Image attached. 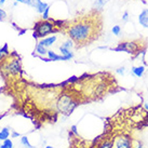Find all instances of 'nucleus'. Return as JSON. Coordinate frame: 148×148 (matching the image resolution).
I'll use <instances>...</instances> for the list:
<instances>
[{"mask_svg":"<svg viewBox=\"0 0 148 148\" xmlns=\"http://www.w3.org/2000/svg\"><path fill=\"white\" fill-rule=\"evenodd\" d=\"M56 39H58V37H56L55 35H53V36H48V37L42 38L38 43H40V45L45 47V48H50V47H52V45L55 43Z\"/></svg>","mask_w":148,"mask_h":148,"instance_id":"6e6552de","label":"nucleus"},{"mask_svg":"<svg viewBox=\"0 0 148 148\" xmlns=\"http://www.w3.org/2000/svg\"><path fill=\"white\" fill-rule=\"evenodd\" d=\"M35 52L38 56H45L48 53V48H45L43 45H41L40 43H37L35 47Z\"/></svg>","mask_w":148,"mask_h":148,"instance_id":"f8f14e48","label":"nucleus"},{"mask_svg":"<svg viewBox=\"0 0 148 148\" xmlns=\"http://www.w3.org/2000/svg\"><path fill=\"white\" fill-rule=\"evenodd\" d=\"M111 33H112V35H115V36H119L120 34H121V27H120L119 25H115L111 28Z\"/></svg>","mask_w":148,"mask_h":148,"instance_id":"412c9836","label":"nucleus"},{"mask_svg":"<svg viewBox=\"0 0 148 148\" xmlns=\"http://www.w3.org/2000/svg\"><path fill=\"white\" fill-rule=\"evenodd\" d=\"M78 104L74 99V97L70 94L67 93H63L60 95L58 102H56V109L58 112L64 114V115H69L71 114V111L74 110L76 106Z\"/></svg>","mask_w":148,"mask_h":148,"instance_id":"20e7f679","label":"nucleus"},{"mask_svg":"<svg viewBox=\"0 0 148 148\" xmlns=\"http://www.w3.org/2000/svg\"><path fill=\"white\" fill-rule=\"evenodd\" d=\"M48 5H49V4L47 3V2H43L42 0H34L33 7L36 9V11H37L38 13H40V14L43 13V11L47 9Z\"/></svg>","mask_w":148,"mask_h":148,"instance_id":"1a4fd4ad","label":"nucleus"},{"mask_svg":"<svg viewBox=\"0 0 148 148\" xmlns=\"http://www.w3.org/2000/svg\"><path fill=\"white\" fill-rule=\"evenodd\" d=\"M131 71L133 76H135L137 78H140L145 73V67L144 66H134V67H132Z\"/></svg>","mask_w":148,"mask_h":148,"instance_id":"9b49d317","label":"nucleus"},{"mask_svg":"<svg viewBox=\"0 0 148 148\" xmlns=\"http://www.w3.org/2000/svg\"><path fill=\"white\" fill-rule=\"evenodd\" d=\"M21 144L24 146L25 148H35L34 146H32L30 145V143H29L28 138H27V136H22L21 138Z\"/></svg>","mask_w":148,"mask_h":148,"instance_id":"6ab92c4d","label":"nucleus"},{"mask_svg":"<svg viewBox=\"0 0 148 148\" xmlns=\"http://www.w3.org/2000/svg\"><path fill=\"white\" fill-rule=\"evenodd\" d=\"M129 12L127 11H125V12L122 14V22H124V23H127V21H129Z\"/></svg>","mask_w":148,"mask_h":148,"instance_id":"393cba45","label":"nucleus"},{"mask_svg":"<svg viewBox=\"0 0 148 148\" xmlns=\"http://www.w3.org/2000/svg\"><path fill=\"white\" fill-rule=\"evenodd\" d=\"M47 56H48V58L50 60V62H51V61H53V62H56V61H67L65 56L58 55L56 52H54V51H52V50H48Z\"/></svg>","mask_w":148,"mask_h":148,"instance_id":"9d476101","label":"nucleus"},{"mask_svg":"<svg viewBox=\"0 0 148 148\" xmlns=\"http://www.w3.org/2000/svg\"><path fill=\"white\" fill-rule=\"evenodd\" d=\"M5 17H7V13H5V11L2 10V9H0V21H3Z\"/></svg>","mask_w":148,"mask_h":148,"instance_id":"b1692460","label":"nucleus"},{"mask_svg":"<svg viewBox=\"0 0 148 148\" xmlns=\"http://www.w3.org/2000/svg\"><path fill=\"white\" fill-rule=\"evenodd\" d=\"M71 132L74 133L75 135H78V131H77V127H76V125H73V127H71Z\"/></svg>","mask_w":148,"mask_h":148,"instance_id":"bb28decb","label":"nucleus"},{"mask_svg":"<svg viewBox=\"0 0 148 148\" xmlns=\"http://www.w3.org/2000/svg\"><path fill=\"white\" fill-rule=\"evenodd\" d=\"M45 148H54V147H52V146H47Z\"/></svg>","mask_w":148,"mask_h":148,"instance_id":"2f4dec72","label":"nucleus"},{"mask_svg":"<svg viewBox=\"0 0 148 148\" xmlns=\"http://www.w3.org/2000/svg\"><path fill=\"white\" fill-rule=\"evenodd\" d=\"M62 47H64V48H66V49H68V50H71L74 48V41L69 38L68 40H66V41L63 42Z\"/></svg>","mask_w":148,"mask_h":148,"instance_id":"aec40b11","label":"nucleus"},{"mask_svg":"<svg viewBox=\"0 0 148 148\" xmlns=\"http://www.w3.org/2000/svg\"><path fill=\"white\" fill-rule=\"evenodd\" d=\"M5 1H7V0H0V5H3Z\"/></svg>","mask_w":148,"mask_h":148,"instance_id":"cd10ccee","label":"nucleus"},{"mask_svg":"<svg viewBox=\"0 0 148 148\" xmlns=\"http://www.w3.org/2000/svg\"><path fill=\"white\" fill-rule=\"evenodd\" d=\"M17 3H18V2H17V1H15V2H14V3H13V7H16V5H17Z\"/></svg>","mask_w":148,"mask_h":148,"instance_id":"c756f323","label":"nucleus"},{"mask_svg":"<svg viewBox=\"0 0 148 148\" xmlns=\"http://www.w3.org/2000/svg\"><path fill=\"white\" fill-rule=\"evenodd\" d=\"M138 23L144 28H148V9H144L138 15Z\"/></svg>","mask_w":148,"mask_h":148,"instance_id":"0eeeda50","label":"nucleus"},{"mask_svg":"<svg viewBox=\"0 0 148 148\" xmlns=\"http://www.w3.org/2000/svg\"><path fill=\"white\" fill-rule=\"evenodd\" d=\"M114 148H133L132 140L127 135H118L112 140Z\"/></svg>","mask_w":148,"mask_h":148,"instance_id":"423d86ee","label":"nucleus"},{"mask_svg":"<svg viewBox=\"0 0 148 148\" xmlns=\"http://www.w3.org/2000/svg\"><path fill=\"white\" fill-rule=\"evenodd\" d=\"M60 52H61V55L65 56L67 61H69V60H71V58H74V53H73L70 50L66 49V48H64L62 45L60 47Z\"/></svg>","mask_w":148,"mask_h":148,"instance_id":"ddd939ff","label":"nucleus"},{"mask_svg":"<svg viewBox=\"0 0 148 148\" xmlns=\"http://www.w3.org/2000/svg\"><path fill=\"white\" fill-rule=\"evenodd\" d=\"M0 148H13V143L10 138L2 140V143L0 144Z\"/></svg>","mask_w":148,"mask_h":148,"instance_id":"f3484780","label":"nucleus"},{"mask_svg":"<svg viewBox=\"0 0 148 148\" xmlns=\"http://www.w3.org/2000/svg\"><path fill=\"white\" fill-rule=\"evenodd\" d=\"M116 74L120 75V76H123L124 74H125V67H119V68H117L116 69Z\"/></svg>","mask_w":148,"mask_h":148,"instance_id":"5701e85b","label":"nucleus"},{"mask_svg":"<svg viewBox=\"0 0 148 148\" xmlns=\"http://www.w3.org/2000/svg\"><path fill=\"white\" fill-rule=\"evenodd\" d=\"M116 51H123V52H127L129 54H132V55H135V54L140 53V45L138 42L135 41H124V42H120L118 47L115 48Z\"/></svg>","mask_w":148,"mask_h":148,"instance_id":"39448f33","label":"nucleus"},{"mask_svg":"<svg viewBox=\"0 0 148 148\" xmlns=\"http://www.w3.org/2000/svg\"><path fill=\"white\" fill-rule=\"evenodd\" d=\"M1 62L2 63L0 64V70L2 73H4L7 76L16 77L22 73V65L20 58H10V56H8Z\"/></svg>","mask_w":148,"mask_h":148,"instance_id":"f03ea898","label":"nucleus"},{"mask_svg":"<svg viewBox=\"0 0 148 148\" xmlns=\"http://www.w3.org/2000/svg\"><path fill=\"white\" fill-rule=\"evenodd\" d=\"M15 1H17V2H23V3H24L25 0H15Z\"/></svg>","mask_w":148,"mask_h":148,"instance_id":"7c9ffc66","label":"nucleus"},{"mask_svg":"<svg viewBox=\"0 0 148 148\" xmlns=\"http://www.w3.org/2000/svg\"><path fill=\"white\" fill-rule=\"evenodd\" d=\"M99 25L95 18L86 17L76 20L67 26V35L74 42L78 45H86L92 41L97 35Z\"/></svg>","mask_w":148,"mask_h":148,"instance_id":"f257e3e1","label":"nucleus"},{"mask_svg":"<svg viewBox=\"0 0 148 148\" xmlns=\"http://www.w3.org/2000/svg\"><path fill=\"white\" fill-rule=\"evenodd\" d=\"M50 18V5H48L47 7V9H45V11H43V13H42V20H49Z\"/></svg>","mask_w":148,"mask_h":148,"instance_id":"4be33fe9","label":"nucleus"},{"mask_svg":"<svg viewBox=\"0 0 148 148\" xmlns=\"http://www.w3.org/2000/svg\"><path fill=\"white\" fill-rule=\"evenodd\" d=\"M97 148H114V144L110 140H104L97 146Z\"/></svg>","mask_w":148,"mask_h":148,"instance_id":"a211bd4d","label":"nucleus"},{"mask_svg":"<svg viewBox=\"0 0 148 148\" xmlns=\"http://www.w3.org/2000/svg\"><path fill=\"white\" fill-rule=\"evenodd\" d=\"M10 55V53H9L8 51V47H7V45H4L3 48H0V62L1 61H3L4 58H7Z\"/></svg>","mask_w":148,"mask_h":148,"instance_id":"4468645a","label":"nucleus"},{"mask_svg":"<svg viewBox=\"0 0 148 148\" xmlns=\"http://www.w3.org/2000/svg\"><path fill=\"white\" fill-rule=\"evenodd\" d=\"M18 136H21V134H20V133H17V132H15V131H13L12 134H11V137H12V138H15V137H18Z\"/></svg>","mask_w":148,"mask_h":148,"instance_id":"a878e982","label":"nucleus"},{"mask_svg":"<svg viewBox=\"0 0 148 148\" xmlns=\"http://www.w3.org/2000/svg\"><path fill=\"white\" fill-rule=\"evenodd\" d=\"M9 136H10V130H9L8 127H3L0 131V142L9 138Z\"/></svg>","mask_w":148,"mask_h":148,"instance_id":"2eb2a0df","label":"nucleus"},{"mask_svg":"<svg viewBox=\"0 0 148 148\" xmlns=\"http://www.w3.org/2000/svg\"><path fill=\"white\" fill-rule=\"evenodd\" d=\"M106 2L107 0H95L93 7H94L95 10H102L104 8V5L106 4Z\"/></svg>","mask_w":148,"mask_h":148,"instance_id":"dca6fc26","label":"nucleus"},{"mask_svg":"<svg viewBox=\"0 0 148 148\" xmlns=\"http://www.w3.org/2000/svg\"><path fill=\"white\" fill-rule=\"evenodd\" d=\"M144 108L148 111V104H145V105H144Z\"/></svg>","mask_w":148,"mask_h":148,"instance_id":"c85d7f7f","label":"nucleus"},{"mask_svg":"<svg viewBox=\"0 0 148 148\" xmlns=\"http://www.w3.org/2000/svg\"><path fill=\"white\" fill-rule=\"evenodd\" d=\"M58 26H56V24L54 22H51L49 20H42V21H39L36 23L35 25V32L33 34V37L35 39H38V38H45L48 37V35L50 34H53L58 30Z\"/></svg>","mask_w":148,"mask_h":148,"instance_id":"7ed1b4c3","label":"nucleus"}]
</instances>
